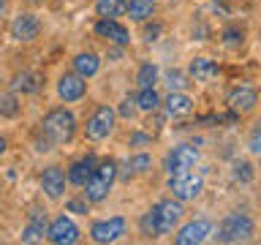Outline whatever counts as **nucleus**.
<instances>
[{
  "mask_svg": "<svg viewBox=\"0 0 261 245\" xmlns=\"http://www.w3.org/2000/svg\"><path fill=\"white\" fill-rule=\"evenodd\" d=\"M182 220H185V202L174 199V196H163V199L152 202V207L139 218V232L147 240H158V237L171 234Z\"/></svg>",
  "mask_w": 261,
  "mask_h": 245,
  "instance_id": "obj_1",
  "label": "nucleus"
},
{
  "mask_svg": "<svg viewBox=\"0 0 261 245\" xmlns=\"http://www.w3.org/2000/svg\"><path fill=\"white\" fill-rule=\"evenodd\" d=\"M38 131L52 142V147H65L79 134V117L71 109V104H55L44 112V117L38 122Z\"/></svg>",
  "mask_w": 261,
  "mask_h": 245,
  "instance_id": "obj_2",
  "label": "nucleus"
},
{
  "mask_svg": "<svg viewBox=\"0 0 261 245\" xmlns=\"http://www.w3.org/2000/svg\"><path fill=\"white\" fill-rule=\"evenodd\" d=\"M117 180H120L117 158H98L93 175H90L85 180V185H82V199H85L90 207H93V204H103L109 199V193L114 191Z\"/></svg>",
  "mask_w": 261,
  "mask_h": 245,
  "instance_id": "obj_3",
  "label": "nucleus"
},
{
  "mask_svg": "<svg viewBox=\"0 0 261 245\" xmlns=\"http://www.w3.org/2000/svg\"><path fill=\"white\" fill-rule=\"evenodd\" d=\"M117 122L120 120H117V112H114V104H95L93 112L87 114L85 126H79V128H82V136L90 144H103L114 136Z\"/></svg>",
  "mask_w": 261,
  "mask_h": 245,
  "instance_id": "obj_4",
  "label": "nucleus"
},
{
  "mask_svg": "<svg viewBox=\"0 0 261 245\" xmlns=\"http://www.w3.org/2000/svg\"><path fill=\"white\" fill-rule=\"evenodd\" d=\"M218 242L226 245H237V242H250L256 237V220L248 212H228V215L220 218L218 229L212 226Z\"/></svg>",
  "mask_w": 261,
  "mask_h": 245,
  "instance_id": "obj_5",
  "label": "nucleus"
},
{
  "mask_svg": "<svg viewBox=\"0 0 261 245\" xmlns=\"http://www.w3.org/2000/svg\"><path fill=\"white\" fill-rule=\"evenodd\" d=\"M204 172H196V169H185V172H171L166 175V191L169 196H174L179 202H193L204 193Z\"/></svg>",
  "mask_w": 261,
  "mask_h": 245,
  "instance_id": "obj_6",
  "label": "nucleus"
},
{
  "mask_svg": "<svg viewBox=\"0 0 261 245\" xmlns=\"http://www.w3.org/2000/svg\"><path fill=\"white\" fill-rule=\"evenodd\" d=\"M44 33V22L36 11H16L8 22V38L14 44H36Z\"/></svg>",
  "mask_w": 261,
  "mask_h": 245,
  "instance_id": "obj_7",
  "label": "nucleus"
},
{
  "mask_svg": "<svg viewBox=\"0 0 261 245\" xmlns=\"http://www.w3.org/2000/svg\"><path fill=\"white\" fill-rule=\"evenodd\" d=\"M90 240L95 245H112L120 242L128 234V218L125 215H109V218H98L90 224Z\"/></svg>",
  "mask_w": 261,
  "mask_h": 245,
  "instance_id": "obj_8",
  "label": "nucleus"
},
{
  "mask_svg": "<svg viewBox=\"0 0 261 245\" xmlns=\"http://www.w3.org/2000/svg\"><path fill=\"white\" fill-rule=\"evenodd\" d=\"M201 161V150L191 142H179L174 147H169L166 155H163L161 166L166 175H171V172H185V169H196Z\"/></svg>",
  "mask_w": 261,
  "mask_h": 245,
  "instance_id": "obj_9",
  "label": "nucleus"
},
{
  "mask_svg": "<svg viewBox=\"0 0 261 245\" xmlns=\"http://www.w3.org/2000/svg\"><path fill=\"white\" fill-rule=\"evenodd\" d=\"M82 240V229L68 212H57L52 220H46V242L52 245H73Z\"/></svg>",
  "mask_w": 261,
  "mask_h": 245,
  "instance_id": "obj_10",
  "label": "nucleus"
},
{
  "mask_svg": "<svg viewBox=\"0 0 261 245\" xmlns=\"http://www.w3.org/2000/svg\"><path fill=\"white\" fill-rule=\"evenodd\" d=\"M87 90H90V82L82 79L79 74H73L71 68L63 71L55 82V95L60 104H79L87 98Z\"/></svg>",
  "mask_w": 261,
  "mask_h": 245,
  "instance_id": "obj_11",
  "label": "nucleus"
},
{
  "mask_svg": "<svg viewBox=\"0 0 261 245\" xmlns=\"http://www.w3.org/2000/svg\"><path fill=\"white\" fill-rule=\"evenodd\" d=\"M93 36L106 41L109 46H122L128 49L134 36H130V28L120 19H95L93 22Z\"/></svg>",
  "mask_w": 261,
  "mask_h": 245,
  "instance_id": "obj_12",
  "label": "nucleus"
},
{
  "mask_svg": "<svg viewBox=\"0 0 261 245\" xmlns=\"http://www.w3.org/2000/svg\"><path fill=\"white\" fill-rule=\"evenodd\" d=\"M171 234H174V245H201L212 237V220L207 218L182 220Z\"/></svg>",
  "mask_w": 261,
  "mask_h": 245,
  "instance_id": "obj_13",
  "label": "nucleus"
},
{
  "mask_svg": "<svg viewBox=\"0 0 261 245\" xmlns=\"http://www.w3.org/2000/svg\"><path fill=\"white\" fill-rule=\"evenodd\" d=\"M226 106L231 112H237L240 117H248L258 109V90L248 85V82H242V85H234L231 90L226 93Z\"/></svg>",
  "mask_w": 261,
  "mask_h": 245,
  "instance_id": "obj_14",
  "label": "nucleus"
},
{
  "mask_svg": "<svg viewBox=\"0 0 261 245\" xmlns=\"http://www.w3.org/2000/svg\"><path fill=\"white\" fill-rule=\"evenodd\" d=\"M161 109L169 120H182L196 109V98L188 90H171V93L161 95Z\"/></svg>",
  "mask_w": 261,
  "mask_h": 245,
  "instance_id": "obj_15",
  "label": "nucleus"
},
{
  "mask_svg": "<svg viewBox=\"0 0 261 245\" xmlns=\"http://www.w3.org/2000/svg\"><path fill=\"white\" fill-rule=\"evenodd\" d=\"M46 79L41 71H33V68H22L16 71L11 79H8V90L11 93H16L19 98H28V95H38L41 90H44Z\"/></svg>",
  "mask_w": 261,
  "mask_h": 245,
  "instance_id": "obj_16",
  "label": "nucleus"
},
{
  "mask_svg": "<svg viewBox=\"0 0 261 245\" xmlns=\"http://www.w3.org/2000/svg\"><path fill=\"white\" fill-rule=\"evenodd\" d=\"M38 185L41 191H44V196L49 202H63L65 196V169L57 166V163H52V166H46L44 172L38 175Z\"/></svg>",
  "mask_w": 261,
  "mask_h": 245,
  "instance_id": "obj_17",
  "label": "nucleus"
},
{
  "mask_svg": "<svg viewBox=\"0 0 261 245\" xmlns=\"http://www.w3.org/2000/svg\"><path fill=\"white\" fill-rule=\"evenodd\" d=\"M185 74H188V79H191V82L212 85V82L220 77V65H218V60H212V57H207V55H196V57L188 60Z\"/></svg>",
  "mask_w": 261,
  "mask_h": 245,
  "instance_id": "obj_18",
  "label": "nucleus"
},
{
  "mask_svg": "<svg viewBox=\"0 0 261 245\" xmlns=\"http://www.w3.org/2000/svg\"><path fill=\"white\" fill-rule=\"evenodd\" d=\"M46 210L44 207H30L28 212V224L22 226V234H19V242L30 245V242H44L46 240Z\"/></svg>",
  "mask_w": 261,
  "mask_h": 245,
  "instance_id": "obj_19",
  "label": "nucleus"
},
{
  "mask_svg": "<svg viewBox=\"0 0 261 245\" xmlns=\"http://www.w3.org/2000/svg\"><path fill=\"white\" fill-rule=\"evenodd\" d=\"M98 158H101V155H98L95 150H90V153H85V155H79L76 161H71L68 169H65V183L73 185V188H82V185H85V180L93 175Z\"/></svg>",
  "mask_w": 261,
  "mask_h": 245,
  "instance_id": "obj_20",
  "label": "nucleus"
},
{
  "mask_svg": "<svg viewBox=\"0 0 261 245\" xmlns=\"http://www.w3.org/2000/svg\"><path fill=\"white\" fill-rule=\"evenodd\" d=\"M101 68H103V57L98 52H93V49H79V52L71 57V71L79 74V77L87 79V82L95 79L98 74H101Z\"/></svg>",
  "mask_w": 261,
  "mask_h": 245,
  "instance_id": "obj_21",
  "label": "nucleus"
},
{
  "mask_svg": "<svg viewBox=\"0 0 261 245\" xmlns=\"http://www.w3.org/2000/svg\"><path fill=\"white\" fill-rule=\"evenodd\" d=\"M245 41H248V28L245 24H240V22L223 24V30H220V44H223V49L237 52V49L245 46Z\"/></svg>",
  "mask_w": 261,
  "mask_h": 245,
  "instance_id": "obj_22",
  "label": "nucleus"
},
{
  "mask_svg": "<svg viewBox=\"0 0 261 245\" xmlns=\"http://www.w3.org/2000/svg\"><path fill=\"white\" fill-rule=\"evenodd\" d=\"M155 11H158V3H155V0H128L125 3V16L136 24L152 19Z\"/></svg>",
  "mask_w": 261,
  "mask_h": 245,
  "instance_id": "obj_23",
  "label": "nucleus"
},
{
  "mask_svg": "<svg viewBox=\"0 0 261 245\" xmlns=\"http://www.w3.org/2000/svg\"><path fill=\"white\" fill-rule=\"evenodd\" d=\"M134 104L142 114H155L161 109V93L155 87H139L134 95Z\"/></svg>",
  "mask_w": 261,
  "mask_h": 245,
  "instance_id": "obj_24",
  "label": "nucleus"
},
{
  "mask_svg": "<svg viewBox=\"0 0 261 245\" xmlns=\"http://www.w3.org/2000/svg\"><path fill=\"white\" fill-rule=\"evenodd\" d=\"M125 3L128 0H95V19H120V16H125Z\"/></svg>",
  "mask_w": 261,
  "mask_h": 245,
  "instance_id": "obj_25",
  "label": "nucleus"
},
{
  "mask_svg": "<svg viewBox=\"0 0 261 245\" xmlns=\"http://www.w3.org/2000/svg\"><path fill=\"white\" fill-rule=\"evenodd\" d=\"M231 180L240 185H253L256 183V163L248 158H237L231 163Z\"/></svg>",
  "mask_w": 261,
  "mask_h": 245,
  "instance_id": "obj_26",
  "label": "nucleus"
},
{
  "mask_svg": "<svg viewBox=\"0 0 261 245\" xmlns=\"http://www.w3.org/2000/svg\"><path fill=\"white\" fill-rule=\"evenodd\" d=\"M16 117H22V98L11 90H6V93H0V120H16Z\"/></svg>",
  "mask_w": 261,
  "mask_h": 245,
  "instance_id": "obj_27",
  "label": "nucleus"
},
{
  "mask_svg": "<svg viewBox=\"0 0 261 245\" xmlns=\"http://www.w3.org/2000/svg\"><path fill=\"white\" fill-rule=\"evenodd\" d=\"M161 82V68L155 63H142L136 68V87H158Z\"/></svg>",
  "mask_w": 261,
  "mask_h": 245,
  "instance_id": "obj_28",
  "label": "nucleus"
},
{
  "mask_svg": "<svg viewBox=\"0 0 261 245\" xmlns=\"http://www.w3.org/2000/svg\"><path fill=\"white\" fill-rule=\"evenodd\" d=\"M152 155L150 153H147V150H136V153H130V158H128V163H125V166L130 169V175H147V172H150L152 169Z\"/></svg>",
  "mask_w": 261,
  "mask_h": 245,
  "instance_id": "obj_29",
  "label": "nucleus"
},
{
  "mask_svg": "<svg viewBox=\"0 0 261 245\" xmlns=\"http://www.w3.org/2000/svg\"><path fill=\"white\" fill-rule=\"evenodd\" d=\"M163 85H166V90L171 93V90H188V85H191V79H188L185 71L179 68H171L163 74Z\"/></svg>",
  "mask_w": 261,
  "mask_h": 245,
  "instance_id": "obj_30",
  "label": "nucleus"
},
{
  "mask_svg": "<svg viewBox=\"0 0 261 245\" xmlns=\"http://www.w3.org/2000/svg\"><path fill=\"white\" fill-rule=\"evenodd\" d=\"M114 112H117V120H134L139 109H136V104H134V95H125L122 101L114 106Z\"/></svg>",
  "mask_w": 261,
  "mask_h": 245,
  "instance_id": "obj_31",
  "label": "nucleus"
},
{
  "mask_svg": "<svg viewBox=\"0 0 261 245\" xmlns=\"http://www.w3.org/2000/svg\"><path fill=\"white\" fill-rule=\"evenodd\" d=\"M163 36V24L155 22V19H147L142 22V38L147 41V44H152V41H158Z\"/></svg>",
  "mask_w": 261,
  "mask_h": 245,
  "instance_id": "obj_32",
  "label": "nucleus"
},
{
  "mask_svg": "<svg viewBox=\"0 0 261 245\" xmlns=\"http://www.w3.org/2000/svg\"><path fill=\"white\" fill-rule=\"evenodd\" d=\"M65 212H71V215H90V204L82 196H71V199H65Z\"/></svg>",
  "mask_w": 261,
  "mask_h": 245,
  "instance_id": "obj_33",
  "label": "nucleus"
},
{
  "mask_svg": "<svg viewBox=\"0 0 261 245\" xmlns=\"http://www.w3.org/2000/svg\"><path fill=\"white\" fill-rule=\"evenodd\" d=\"M248 153H250V158H258V155H261V128H258V126H253V128H250V136H248Z\"/></svg>",
  "mask_w": 261,
  "mask_h": 245,
  "instance_id": "obj_34",
  "label": "nucleus"
},
{
  "mask_svg": "<svg viewBox=\"0 0 261 245\" xmlns=\"http://www.w3.org/2000/svg\"><path fill=\"white\" fill-rule=\"evenodd\" d=\"M128 144H130V147H150V144H152V134H147V131L136 128V131H130Z\"/></svg>",
  "mask_w": 261,
  "mask_h": 245,
  "instance_id": "obj_35",
  "label": "nucleus"
},
{
  "mask_svg": "<svg viewBox=\"0 0 261 245\" xmlns=\"http://www.w3.org/2000/svg\"><path fill=\"white\" fill-rule=\"evenodd\" d=\"M33 147H36V153H49V150H52V142H49V139L38 131L36 139H33Z\"/></svg>",
  "mask_w": 261,
  "mask_h": 245,
  "instance_id": "obj_36",
  "label": "nucleus"
},
{
  "mask_svg": "<svg viewBox=\"0 0 261 245\" xmlns=\"http://www.w3.org/2000/svg\"><path fill=\"white\" fill-rule=\"evenodd\" d=\"M6 153H8V136H6V134H0V158H3Z\"/></svg>",
  "mask_w": 261,
  "mask_h": 245,
  "instance_id": "obj_37",
  "label": "nucleus"
},
{
  "mask_svg": "<svg viewBox=\"0 0 261 245\" xmlns=\"http://www.w3.org/2000/svg\"><path fill=\"white\" fill-rule=\"evenodd\" d=\"M6 11H8V0H0V19L6 16Z\"/></svg>",
  "mask_w": 261,
  "mask_h": 245,
  "instance_id": "obj_38",
  "label": "nucleus"
},
{
  "mask_svg": "<svg viewBox=\"0 0 261 245\" xmlns=\"http://www.w3.org/2000/svg\"><path fill=\"white\" fill-rule=\"evenodd\" d=\"M28 3H30V6H46L49 0H28Z\"/></svg>",
  "mask_w": 261,
  "mask_h": 245,
  "instance_id": "obj_39",
  "label": "nucleus"
},
{
  "mask_svg": "<svg viewBox=\"0 0 261 245\" xmlns=\"http://www.w3.org/2000/svg\"><path fill=\"white\" fill-rule=\"evenodd\" d=\"M212 3H234V0H212Z\"/></svg>",
  "mask_w": 261,
  "mask_h": 245,
  "instance_id": "obj_40",
  "label": "nucleus"
},
{
  "mask_svg": "<svg viewBox=\"0 0 261 245\" xmlns=\"http://www.w3.org/2000/svg\"><path fill=\"white\" fill-rule=\"evenodd\" d=\"M0 199H3V188H0Z\"/></svg>",
  "mask_w": 261,
  "mask_h": 245,
  "instance_id": "obj_41",
  "label": "nucleus"
}]
</instances>
